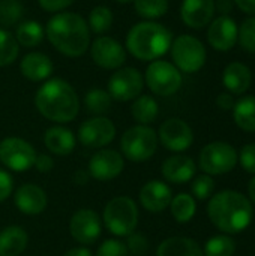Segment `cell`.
Segmentation results:
<instances>
[{
	"mask_svg": "<svg viewBox=\"0 0 255 256\" xmlns=\"http://www.w3.org/2000/svg\"><path fill=\"white\" fill-rule=\"evenodd\" d=\"M47 38L51 45L68 57L83 56L90 44V30L83 16L72 12L56 14L47 24Z\"/></svg>",
	"mask_w": 255,
	"mask_h": 256,
	"instance_id": "cell-1",
	"label": "cell"
},
{
	"mask_svg": "<svg viewBox=\"0 0 255 256\" xmlns=\"http://www.w3.org/2000/svg\"><path fill=\"white\" fill-rule=\"evenodd\" d=\"M38 111L54 123H69L80 111V100L74 87L60 78L45 81L36 92Z\"/></svg>",
	"mask_w": 255,
	"mask_h": 256,
	"instance_id": "cell-2",
	"label": "cell"
},
{
	"mask_svg": "<svg viewBox=\"0 0 255 256\" xmlns=\"http://www.w3.org/2000/svg\"><path fill=\"white\" fill-rule=\"evenodd\" d=\"M207 214L212 224L222 232L239 234L249 226L254 212L245 195L234 190H224L209 201Z\"/></svg>",
	"mask_w": 255,
	"mask_h": 256,
	"instance_id": "cell-3",
	"label": "cell"
},
{
	"mask_svg": "<svg viewBox=\"0 0 255 256\" xmlns=\"http://www.w3.org/2000/svg\"><path fill=\"white\" fill-rule=\"evenodd\" d=\"M171 46V32L159 22L135 24L126 36L128 51L138 60L152 62L164 56Z\"/></svg>",
	"mask_w": 255,
	"mask_h": 256,
	"instance_id": "cell-4",
	"label": "cell"
},
{
	"mask_svg": "<svg viewBox=\"0 0 255 256\" xmlns=\"http://www.w3.org/2000/svg\"><path fill=\"white\" fill-rule=\"evenodd\" d=\"M105 228L116 237H128L135 232L138 225V208L129 196H116L110 200L102 214Z\"/></svg>",
	"mask_w": 255,
	"mask_h": 256,
	"instance_id": "cell-5",
	"label": "cell"
},
{
	"mask_svg": "<svg viewBox=\"0 0 255 256\" xmlns=\"http://www.w3.org/2000/svg\"><path fill=\"white\" fill-rule=\"evenodd\" d=\"M120 148L128 160L135 164L146 162L156 153L158 135L149 126H132L122 135Z\"/></svg>",
	"mask_w": 255,
	"mask_h": 256,
	"instance_id": "cell-6",
	"label": "cell"
},
{
	"mask_svg": "<svg viewBox=\"0 0 255 256\" xmlns=\"http://www.w3.org/2000/svg\"><path fill=\"white\" fill-rule=\"evenodd\" d=\"M171 56L179 70L194 74L206 63V50L200 39L182 34L171 44Z\"/></svg>",
	"mask_w": 255,
	"mask_h": 256,
	"instance_id": "cell-7",
	"label": "cell"
},
{
	"mask_svg": "<svg viewBox=\"0 0 255 256\" xmlns=\"http://www.w3.org/2000/svg\"><path fill=\"white\" fill-rule=\"evenodd\" d=\"M36 152L30 142L18 136H8L0 141V162L11 171L23 172L35 165Z\"/></svg>",
	"mask_w": 255,
	"mask_h": 256,
	"instance_id": "cell-8",
	"label": "cell"
},
{
	"mask_svg": "<svg viewBox=\"0 0 255 256\" xmlns=\"http://www.w3.org/2000/svg\"><path fill=\"white\" fill-rule=\"evenodd\" d=\"M146 82L149 88L159 96H171L182 86L180 70L164 60H155L146 70Z\"/></svg>",
	"mask_w": 255,
	"mask_h": 256,
	"instance_id": "cell-9",
	"label": "cell"
},
{
	"mask_svg": "<svg viewBox=\"0 0 255 256\" xmlns=\"http://www.w3.org/2000/svg\"><path fill=\"white\" fill-rule=\"evenodd\" d=\"M237 162L236 150L227 142H210L200 153V166L207 176L230 172Z\"/></svg>",
	"mask_w": 255,
	"mask_h": 256,
	"instance_id": "cell-10",
	"label": "cell"
},
{
	"mask_svg": "<svg viewBox=\"0 0 255 256\" xmlns=\"http://www.w3.org/2000/svg\"><path fill=\"white\" fill-rule=\"evenodd\" d=\"M144 87V80L135 68H119L108 81V93L119 102L137 99Z\"/></svg>",
	"mask_w": 255,
	"mask_h": 256,
	"instance_id": "cell-11",
	"label": "cell"
},
{
	"mask_svg": "<svg viewBox=\"0 0 255 256\" xmlns=\"http://www.w3.org/2000/svg\"><path fill=\"white\" fill-rule=\"evenodd\" d=\"M116 136L114 123L104 117L96 116L81 123L78 128V141L89 148H102L108 146Z\"/></svg>",
	"mask_w": 255,
	"mask_h": 256,
	"instance_id": "cell-12",
	"label": "cell"
},
{
	"mask_svg": "<svg viewBox=\"0 0 255 256\" xmlns=\"http://www.w3.org/2000/svg\"><path fill=\"white\" fill-rule=\"evenodd\" d=\"M102 225L96 212L90 208H80L69 220V232L80 244H93L101 237Z\"/></svg>",
	"mask_w": 255,
	"mask_h": 256,
	"instance_id": "cell-13",
	"label": "cell"
},
{
	"mask_svg": "<svg viewBox=\"0 0 255 256\" xmlns=\"http://www.w3.org/2000/svg\"><path fill=\"white\" fill-rule=\"evenodd\" d=\"M123 168H125V160L119 152L102 148L92 156L87 171L92 178L99 182H108L119 177Z\"/></svg>",
	"mask_w": 255,
	"mask_h": 256,
	"instance_id": "cell-14",
	"label": "cell"
},
{
	"mask_svg": "<svg viewBox=\"0 0 255 256\" xmlns=\"http://www.w3.org/2000/svg\"><path fill=\"white\" fill-rule=\"evenodd\" d=\"M159 140L170 152H185L194 141V134L189 124L180 118H168L159 128Z\"/></svg>",
	"mask_w": 255,
	"mask_h": 256,
	"instance_id": "cell-15",
	"label": "cell"
},
{
	"mask_svg": "<svg viewBox=\"0 0 255 256\" xmlns=\"http://www.w3.org/2000/svg\"><path fill=\"white\" fill-rule=\"evenodd\" d=\"M90 54L93 62L104 69H119L126 60L125 48L113 38L99 36L93 40Z\"/></svg>",
	"mask_w": 255,
	"mask_h": 256,
	"instance_id": "cell-16",
	"label": "cell"
},
{
	"mask_svg": "<svg viewBox=\"0 0 255 256\" xmlns=\"http://www.w3.org/2000/svg\"><path fill=\"white\" fill-rule=\"evenodd\" d=\"M14 202H15V207L23 214L36 216V214H41L47 208L48 198L44 189H41L39 186L33 183H26L15 190Z\"/></svg>",
	"mask_w": 255,
	"mask_h": 256,
	"instance_id": "cell-17",
	"label": "cell"
},
{
	"mask_svg": "<svg viewBox=\"0 0 255 256\" xmlns=\"http://www.w3.org/2000/svg\"><path fill=\"white\" fill-rule=\"evenodd\" d=\"M239 36V28L236 22L230 16H219L216 18L207 32L209 44L218 51H228L234 46Z\"/></svg>",
	"mask_w": 255,
	"mask_h": 256,
	"instance_id": "cell-18",
	"label": "cell"
},
{
	"mask_svg": "<svg viewBox=\"0 0 255 256\" xmlns=\"http://www.w3.org/2000/svg\"><path fill=\"white\" fill-rule=\"evenodd\" d=\"M173 200L171 189L168 184L159 180L147 182L140 190V202L150 213L164 212Z\"/></svg>",
	"mask_w": 255,
	"mask_h": 256,
	"instance_id": "cell-19",
	"label": "cell"
},
{
	"mask_svg": "<svg viewBox=\"0 0 255 256\" xmlns=\"http://www.w3.org/2000/svg\"><path fill=\"white\" fill-rule=\"evenodd\" d=\"M215 14V0H183L180 16L192 28L206 27Z\"/></svg>",
	"mask_w": 255,
	"mask_h": 256,
	"instance_id": "cell-20",
	"label": "cell"
},
{
	"mask_svg": "<svg viewBox=\"0 0 255 256\" xmlns=\"http://www.w3.org/2000/svg\"><path fill=\"white\" fill-rule=\"evenodd\" d=\"M195 170L197 166L194 160L189 156H183V154H176L165 159L161 168L164 178L174 184L188 183L195 176Z\"/></svg>",
	"mask_w": 255,
	"mask_h": 256,
	"instance_id": "cell-21",
	"label": "cell"
},
{
	"mask_svg": "<svg viewBox=\"0 0 255 256\" xmlns=\"http://www.w3.org/2000/svg\"><path fill=\"white\" fill-rule=\"evenodd\" d=\"M20 69L27 80L33 82H41L50 78V75L53 74V62L48 56L42 52H29L23 57Z\"/></svg>",
	"mask_w": 255,
	"mask_h": 256,
	"instance_id": "cell-22",
	"label": "cell"
},
{
	"mask_svg": "<svg viewBox=\"0 0 255 256\" xmlns=\"http://www.w3.org/2000/svg\"><path fill=\"white\" fill-rule=\"evenodd\" d=\"M75 136L74 134L63 126H53L45 130L44 144L45 147L57 156H68L75 148Z\"/></svg>",
	"mask_w": 255,
	"mask_h": 256,
	"instance_id": "cell-23",
	"label": "cell"
},
{
	"mask_svg": "<svg viewBox=\"0 0 255 256\" xmlns=\"http://www.w3.org/2000/svg\"><path fill=\"white\" fill-rule=\"evenodd\" d=\"M29 236L17 225L6 226L0 231V256H20L27 248Z\"/></svg>",
	"mask_w": 255,
	"mask_h": 256,
	"instance_id": "cell-24",
	"label": "cell"
},
{
	"mask_svg": "<svg viewBox=\"0 0 255 256\" xmlns=\"http://www.w3.org/2000/svg\"><path fill=\"white\" fill-rule=\"evenodd\" d=\"M156 256H204V254L195 240L186 237H171L158 246Z\"/></svg>",
	"mask_w": 255,
	"mask_h": 256,
	"instance_id": "cell-25",
	"label": "cell"
},
{
	"mask_svg": "<svg viewBox=\"0 0 255 256\" xmlns=\"http://www.w3.org/2000/svg\"><path fill=\"white\" fill-rule=\"evenodd\" d=\"M224 86L234 94H242L251 86V70L243 63H230L222 74Z\"/></svg>",
	"mask_w": 255,
	"mask_h": 256,
	"instance_id": "cell-26",
	"label": "cell"
},
{
	"mask_svg": "<svg viewBox=\"0 0 255 256\" xmlns=\"http://www.w3.org/2000/svg\"><path fill=\"white\" fill-rule=\"evenodd\" d=\"M158 112H159V106H158L156 100L147 94L138 96L131 106V114H132L134 120L144 126L153 123L158 117Z\"/></svg>",
	"mask_w": 255,
	"mask_h": 256,
	"instance_id": "cell-27",
	"label": "cell"
},
{
	"mask_svg": "<svg viewBox=\"0 0 255 256\" xmlns=\"http://www.w3.org/2000/svg\"><path fill=\"white\" fill-rule=\"evenodd\" d=\"M233 117L240 129L246 132H255V96H246L240 99L233 108Z\"/></svg>",
	"mask_w": 255,
	"mask_h": 256,
	"instance_id": "cell-28",
	"label": "cell"
},
{
	"mask_svg": "<svg viewBox=\"0 0 255 256\" xmlns=\"http://www.w3.org/2000/svg\"><path fill=\"white\" fill-rule=\"evenodd\" d=\"M15 39L18 42V45L26 46V48H33L38 44L42 42L44 39V28L39 22L33 21V20H27L23 21L17 26V32H15Z\"/></svg>",
	"mask_w": 255,
	"mask_h": 256,
	"instance_id": "cell-29",
	"label": "cell"
},
{
	"mask_svg": "<svg viewBox=\"0 0 255 256\" xmlns=\"http://www.w3.org/2000/svg\"><path fill=\"white\" fill-rule=\"evenodd\" d=\"M170 210H171L173 218L179 224H186L195 214V210H197L195 200L191 195H188V194H179L177 196H174L171 200Z\"/></svg>",
	"mask_w": 255,
	"mask_h": 256,
	"instance_id": "cell-30",
	"label": "cell"
},
{
	"mask_svg": "<svg viewBox=\"0 0 255 256\" xmlns=\"http://www.w3.org/2000/svg\"><path fill=\"white\" fill-rule=\"evenodd\" d=\"M111 99L113 98L110 96L108 92L102 88H92L84 96V105L90 114L102 116L111 108Z\"/></svg>",
	"mask_w": 255,
	"mask_h": 256,
	"instance_id": "cell-31",
	"label": "cell"
},
{
	"mask_svg": "<svg viewBox=\"0 0 255 256\" xmlns=\"http://www.w3.org/2000/svg\"><path fill=\"white\" fill-rule=\"evenodd\" d=\"M113 24V12L107 6H96L90 10L87 26L92 28L93 33L102 34L110 30Z\"/></svg>",
	"mask_w": 255,
	"mask_h": 256,
	"instance_id": "cell-32",
	"label": "cell"
},
{
	"mask_svg": "<svg viewBox=\"0 0 255 256\" xmlns=\"http://www.w3.org/2000/svg\"><path fill=\"white\" fill-rule=\"evenodd\" d=\"M20 52V45L15 39V36L5 30L0 28V66H8L11 64Z\"/></svg>",
	"mask_w": 255,
	"mask_h": 256,
	"instance_id": "cell-33",
	"label": "cell"
},
{
	"mask_svg": "<svg viewBox=\"0 0 255 256\" xmlns=\"http://www.w3.org/2000/svg\"><path fill=\"white\" fill-rule=\"evenodd\" d=\"M135 10L143 18H159L168 10V0H134Z\"/></svg>",
	"mask_w": 255,
	"mask_h": 256,
	"instance_id": "cell-34",
	"label": "cell"
},
{
	"mask_svg": "<svg viewBox=\"0 0 255 256\" xmlns=\"http://www.w3.org/2000/svg\"><path fill=\"white\" fill-rule=\"evenodd\" d=\"M236 250V243L227 236L212 237L204 248V256H233Z\"/></svg>",
	"mask_w": 255,
	"mask_h": 256,
	"instance_id": "cell-35",
	"label": "cell"
},
{
	"mask_svg": "<svg viewBox=\"0 0 255 256\" xmlns=\"http://www.w3.org/2000/svg\"><path fill=\"white\" fill-rule=\"evenodd\" d=\"M23 6L18 0H0V24L14 26L21 20Z\"/></svg>",
	"mask_w": 255,
	"mask_h": 256,
	"instance_id": "cell-36",
	"label": "cell"
},
{
	"mask_svg": "<svg viewBox=\"0 0 255 256\" xmlns=\"http://www.w3.org/2000/svg\"><path fill=\"white\" fill-rule=\"evenodd\" d=\"M191 189H192L194 196H195L197 200L203 201V200H207V198L212 195V192H213V189H215V183H213V180H212L210 176L203 174V176H198V177L194 180Z\"/></svg>",
	"mask_w": 255,
	"mask_h": 256,
	"instance_id": "cell-37",
	"label": "cell"
},
{
	"mask_svg": "<svg viewBox=\"0 0 255 256\" xmlns=\"http://www.w3.org/2000/svg\"><path fill=\"white\" fill-rule=\"evenodd\" d=\"M239 40L243 50L255 52V18H249L243 21L240 30H239Z\"/></svg>",
	"mask_w": 255,
	"mask_h": 256,
	"instance_id": "cell-38",
	"label": "cell"
},
{
	"mask_svg": "<svg viewBox=\"0 0 255 256\" xmlns=\"http://www.w3.org/2000/svg\"><path fill=\"white\" fill-rule=\"evenodd\" d=\"M95 256H129V252L125 243L116 238H110V240H105L98 248V252Z\"/></svg>",
	"mask_w": 255,
	"mask_h": 256,
	"instance_id": "cell-39",
	"label": "cell"
},
{
	"mask_svg": "<svg viewBox=\"0 0 255 256\" xmlns=\"http://www.w3.org/2000/svg\"><path fill=\"white\" fill-rule=\"evenodd\" d=\"M126 248H128L129 255L144 256L149 250V242H147V238L144 236L132 232L131 236H128Z\"/></svg>",
	"mask_w": 255,
	"mask_h": 256,
	"instance_id": "cell-40",
	"label": "cell"
},
{
	"mask_svg": "<svg viewBox=\"0 0 255 256\" xmlns=\"http://www.w3.org/2000/svg\"><path fill=\"white\" fill-rule=\"evenodd\" d=\"M240 164L245 171L255 174V144H248L240 150Z\"/></svg>",
	"mask_w": 255,
	"mask_h": 256,
	"instance_id": "cell-41",
	"label": "cell"
},
{
	"mask_svg": "<svg viewBox=\"0 0 255 256\" xmlns=\"http://www.w3.org/2000/svg\"><path fill=\"white\" fill-rule=\"evenodd\" d=\"M14 190V178L12 176L6 171L0 168V202L6 201Z\"/></svg>",
	"mask_w": 255,
	"mask_h": 256,
	"instance_id": "cell-42",
	"label": "cell"
},
{
	"mask_svg": "<svg viewBox=\"0 0 255 256\" xmlns=\"http://www.w3.org/2000/svg\"><path fill=\"white\" fill-rule=\"evenodd\" d=\"M72 3H74V0H39V4L47 12H59V10L71 6Z\"/></svg>",
	"mask_w": 255,
	"mask_h": 256,
	"instance_id": "cell-43",
	"label": "cell"
},
{
	"mask_svg": "<svg viewBox=\"0 0 255 256\" xmlns=\"http://www.w3.org/2000/svg\"><path fill=\"white\" fill-rule=\"evenodd\" d=\"M33 166L39 172L45 174V172H50L54 168V160L48 154H36V159H35V165Z\"/></svg>",
	"mask_w": 255,
	"mask_h": 256,
	"instance_id": "cell-44",
	"label": "cell"
},
{
	"mask_svg": "<svg viewBox=\"0 0 255 256\" xmlns=\"http://www.w3.org/2000/svg\"><path fill=\"white\" fill-rule=\"evenodd\" d=\"M216 104L219 108L222 110H233L236 102H234V98L230 94V93H221L216 99Z\"/></svg>",
	"mask_w": 255,
	"mask_h": 256,
	"instance_id": "cell-45",
	"label": "cell"
},
{
	"mask_svg": "<svg viewBox=\"0 0 255 256\" xmlns=\"http://www.w3.org/2000/svg\"><path fill=\"white\" fill-rule=\"evenodd\" d=\"M236 4L246 14H255V0H234Z\"/></svg>",
	"mask_w": 255,
	"mask_h": 256,
	"instance_id": "cell-46",
	"label": "cell"
},
{
	"mask_svg": "<svg viewBox=\"0 0 255 256\" xmlns=\"http://www.w3.org/2000/svg\"><path fill=\"white\" fill-rule=\"evenodd\" d=\"M63 256H92V252L86 248H74L69 249Z\"/></svg>",
	"mask_w": 255,
	"mask_h": 256,
	"instance_id": "cell-47",
	"label": "cell"
},
{
	"mask_svg": "<svg viewBox=\"0 0 255 256\" xmlns=\"http://www.w3.org/2000/svg\"><path fill=\"white\" fill-rule=\"evenodd\" d=\"M89 171H77V174H75V177H74V180H75V183L77 184H80V186H83V184H86L87 183V180H89Z\"/></svg>",
	"mask_w": 255,
	"mask_h": 256,
	"instance_id": "cell-48",
	"label": "cell"
},
{
	"mask_svg": "<svg viewBox=\"0 0 255 256\" xmlns=\"http://www.w3.org/2000/svg\"><path fill=\"white\" fill-rule=\"evenodd\" d=\"M215 9L221 10V12H230L231 9V2L230 0H218L215 3Z\"/></svg>",
	"mask_w": 255,
	"mask_h": 256,
	"instance_id": "cell-49",
	"label": "cell"
},
{
	"mask_svg": "<svg viewBox=\"0 0 255 256\" xmlns=\"http://www.w3.org/2000/svg\"><path fill=\"white\" fill-rule=\"evenodd\" d=\"M248 192H249V196L251 200L255 202V177L249 182V186H248Z\"/></svg>",
	"mask_w": 255,
	"mask_h": 256,
	"instance_id": "cell-50",
	"label": "cell"
},
{
	"mask_svg": "<svg viewBox=\"0 0 255 256\" xmlns=\"http://www.w3.org/2000/svg\"><path fill=\"white\" fill-rule=\"evenodd\" d=\"M117 3H131V2H134V0H116Z\"/></svg>",
	"mask_w": 255,
	"mask_h": 256,
	"instance_id": "cell-51",
	"label": "cell"
}]
</instances>
